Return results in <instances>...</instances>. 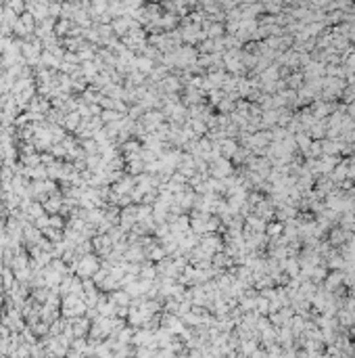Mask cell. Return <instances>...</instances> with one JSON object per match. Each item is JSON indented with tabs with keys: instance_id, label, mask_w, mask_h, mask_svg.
Returning <instances> with one entry per match:
<instances>
[{
	"instance_id": "cell-1",
	"label": "cell",
	"mask_w": 355,
	"mask_h": 358,
	"mask_svg": "<svg viewBox=\"0 0 355 358\" xmlns=\"http://www.w3.org/2000/svg\"><path fill=\"white\" fill-rule=\"evenodd\" d=\"M280 231H282V224H272V226H270V233H272V235H276V233H280Z\"/></svg>"
}]
</instances>
